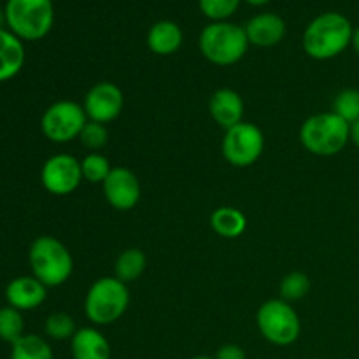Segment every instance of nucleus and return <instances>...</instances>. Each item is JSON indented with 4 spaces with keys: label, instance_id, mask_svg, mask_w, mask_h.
I'll return each instance as SVG.
<instances>
[{
    "label": "nucleus",
    "instance_id": "1",
    "mask_svg": "<svg viewBox=\"0 0 359 359\" xmlns=\"http://www.w3.org/2000/svg\"><path fill=\"white\" fill-rule=\"evenodd\" d=\"M353 25L340 13H323L307 25L302 37L304 51L311 58L325 62L342 55L353 41Z\"/></svg>",
    "mask_w": 359,
    "mask_h": 359
},
{
    "label": "nucleus",
    "instance_id": "2",
    "mask_svg": "<svg viewBox=\"0 0 359 359\" xmlns=\"http://www.w3.org/2000/svg\"><path fill=\"white\" fill-rule=\"evenodd\" d=\"M203 58L219 67L235 65L245 56L249 49L244 27L231 21H210L198 39Z\"/></svg>",
    "mask_w": 359,
    "mask_h": 359
},
{
    "label": "nucleus",
    "instance_id": "3",
    "mask_svg": "<svg viewBox=\"0 0 359 359\" xmlns=\"http://www.w3.org/2000/svg\"><path fill=\"white\" fill-rule=\"evenodd\" d=\"M32 276L41 280L46 287H56L70 279L74 259L69 249L55 237H37L28 251Z\"/></svg>",
    "mask_w": 359,
    "mask_h": 359
},
{
    "label": "nucleus",
    "instance_id": "4",
    "mask_svg": "<svg viewBox=\"0 0 359 359\" xmlns=\"http://www.w3.org/2000/svg\"><path fill=\"white\" fill-rule=\"evenodd\" d=\"M351 140V125L335 112H321L304 121L300 142L314 156H335Z\"/></svg>",
    "mask_w": 359,
    "mask_h": 359
},
{
    "label": "nucleus",
    "instance_id": "5",
    "mask_svg": "<svg viewBox=\"0 0 359 359\" xmlns=\"http://www.w3.org/2000/svg\"><path fill=\"white\" fill-rule=\"evenodd\" d=\"M128 286L116 277L95 280L84 298V314L93 326H109L128 311Z\"/></svg>",
    "mask_w": 359,
    "mask_h": 359
},
{
    "label": "nucleus",
    "instance_id": "6",
    "mask_svg": "<svg viewBox=\"0 0 359 359\" xmlns=\"http://www.w3.org/2000/svg\"><path fill=\"white\" fill-rule=\"evenodd\" d=\"M6 25L21 41H41L55 23L53 0H7Z\"/></svg>",
    "mask_w": 359,
    "mask_h": 359
},
{
    "label": "nucleus",
    "instance_id": "7",
    "mask_svg": "<svg viewBox=\"0 0 359 359\" xmlns=\"http://www.w3.org/2000/svg\"><path fill=\"white\" fill-rule=\"evenodd\" d=\"M256 325L266 342L279 347H287L297 342L302 332L297 311L280 298H273L259 305L256 312Z\"/></svg>",
    "mask_w": 359,
    "mask_h": 359
},
{
    "label": "nucleus",
    "instance_id": "8",
    "mask_svg": "<svg viewBox=\"0 0 359 359\" xmlns=\"http://www.w3.org/2000/svg\"><path fill=\"white\" fill-rule=\"evenodd\" d=\"M86 123L88 116L83 105L72 100H60L44 111L41 118V130L51 142L67 144L79 139Z\"/></svg>",
    "mask_w": 359,
    "mask_h": 359
},
{
    "label": "nucleus",
    "instance_id": "9",
    "mask_svg": "<svg viewBox=\"0 0 359 359\" xmlns=\"http://www.w3.org/2000/svg\"><path fill=\"white\" fill-rule=\"evenodd\" d=\"M223 156L237 168L251 167L259 160L265 149V135L255 123H238L226 130L223 139Z\"/></svg>",
    "mask_w": 359,
    "mask_h": 359
},
{
    "label": "nucleus",
    "instance_id": "10",
    "mask_svg": "<svg viewBox=\"0 0 359 359\" xmlns=\"http://www.w3.org/2000/svg\"><path fill=\"white\" fill-rule=\"evenodd\" d=\"M81 181H83L81 161L72 154H55L42 165L41 182L46 191L51 195H70L79 188Z\"/></svg>",
    "mask_w": 359,
    "mask_h": 359
},
{
    "label": "nucleus",
    "instance_id": "11",
    "mask_svg": "<svg viewBox=\"0 0 359 359\" xmlns=\"http://www.w3.org/2000/svg\"><path fill=\"white\" fill-rule=\"evenodd\" d=\"M83 107L90 121L107 125L121 114L123 107H125V97L118 84L102 81L90 88L84 97Z\"/></svg>",
    "mask_w": 359,
    "mask_h": 359
},
{
    "label": "nucleus",
    "instance_id": "12",
    "mask_svg": "<svg viewBox=\"0 0 359 359\" xmlns=\"http://www.w3.org/2000/svg\"><path fill=\"white\" fill-rule=\"evenodd\" d=\"M102 188L107 203L116 210H132L140 200L139 177L126 167H112Z\"/></svg>",
    "mask_w": 359,
    "mask_h": 359
},
{
    "label": "nucleus",
    "instance_id": "13",
    "mask_svg": "<svg viewBox=\"0 0 359 359\" xmlns=\"http://www.w3.org/2000/svg\"><path fill=\"white\" fill-rule=\"evenodd\" d=\"M244 30L251 46L273 48L286 35V23L276 13H259L245 23Z\"/></svg>",
    "mask_w": 359,
    "mask_h": 359
},
{
    "label": "nucleus",
    "instance_id": "14",
    "mask_svg": "<svg viewBox=\"0 0 359 359\" xmlns=\"http://www.w3.org/2000/svg\"><path fill=\"white\" fill-rule=\"evenodd\" d=\"M48 298V287L34 276L16 277L6 287V300L20 312L41 307Z\"/></svg>",
    "mask_w": 359,
    "mask_h": 359
},
{
    "label": "nucleus",
    "instance_id": "15",
    "mask_svg": "<svg viewBox=\"0 0 359 359\" xmlns=\"http://www.w3.org/2000/svg\"><path fill=\"white\" fill-rule=\"evenodd\" d=\"M70 354L72 359H111L112 349L97 326H84L70 339Z\"/></svg>",
    "mask_w": 359,
    "mask_h": 359
},
{
    "label": "nucleus",
    "instance_id": "16",
    "mask_svg": "<svg viewBox=\"0 0 359 359\" xmlns=\"http://www.w3.org/2000/svg\"><path fill=\"white\" fill-rule=\"evenodd\" d=\"M209 112L214 121L224 130L233 128L244 118V102L231 88H221L210 97Z\"/></svg>",
    "mask_w": 359,
    "mask_h": 359
},
{
    "label": "nucleus",
    "instance_id": "17",
    "mask_svg": "<svg viewBox=\"0 0 359 359\" xmlns=\"http://www.w3.org/2000/svg\"><path fill=\"white\" fill-rule=\"evenodd\" d=\"M182 39H184V35H182L181 27L175 21L161 20L149 28L146 42L147 48L154 55L168 56L174 55V53H177L181 49Z\"/></svg>",
    "mask_w": 359,
    "mask_h": 359
},
{
    "label": "nucleus",
    "instance_id": "18",
    "mask_svg": "<svg viewBox=\"0 0 359 359\" xmlns=\"http://www.w3.org/2000/svg\"><path fill=\"white\" fill-rule=\"evenodd\" d=\"M25 65V46L13 32L0 28V83L20 74Z\"/></svg>",
    "mask_w": 359,
    "mask_h": 359
},
{
    "label": "nucleus",
    "instance_id": "19",
    "mask_svg": "<svg viewBox=\"0 0 359 359\" xmlns=\"http://www.w3.org/2000/svg\"><path fill=\"white\" fill-rule=\"evenodd\" d=\"M210 226L219 237L237 238L248 228V219L244 214L235 207H217L210 214Z\"/></svg>",
    "mask_w": 359,
    "mask_h": 359
},
{
    "label": "nucleus",
    "instance_id": "20",
    "mask_svg": "<svg viewBox=\"0 0 359 359\" xmlns=\"http://www.w3.org/2000/svg\"><path fill=\"white\" fill-rule=\"evenodd\" d=\"M146 265H147L146 255H144L140 249L137 248L125 249V251L118 256V259H116L114 263V277L121 280V283L130 284L142 276L144 270H146Z\"/></svg>",
    "mask_w": 359,
    "mask_h": 359
},
{
    "label": "nucleus",
    "instance_id": "21",
    "mask_svg": "<svg viewBox=\"0 0 359 359\" xmlns=\"http://www.w3.org/2000/svg\"><path fill=\"white\" fill-rule=\"evenodd\" d=\"M11 359H55L51 346L39 335H23L13 344Z\"/></svg>",
    "mask_w": 359,
    "mask_h": 359
},
{
    "label": "nucleus",
    "instance_id": "22",
    "mask_svg": "<svg viewBox=\"0 0 359 359\" xmlns=\"http://www.w3.org/2000/svg\"><path fill=\"white\" fill-rule=\"evenodd\" d=\"M23 335H25L23 314H21L18 309L11 307V305L0 309V340H4V342L13 346V344L18 342Z\"/></svg>",
    "mask_w": 359,
    "mask_h": 359
},
{
    "label": "nucleus",
    "instance_id": "23",
    "mask_svg": "<svg viewBox=\"0 0 359 359\" xmlns=\"http://www.w3.org/2000/svg\"><path fill=\"white\" fill-rule=\"evenodd\" d=\"M76 332V321L72 316L65 314V312H55V314L48 316L44 323V333L56 342L70 340Z\"/></svg>",
    "mask_w": 359,
    "mask_h": 359
},
{
    "label": "nucleus",
    "instance_id": "24",
    "mask_svg": "<svg viewBox=\"0 0 359 359\" xmlns=\"http://www.w3.org/2000/svg\"><path fill=\"white\" fill-rule=\"evenodd\" d=\"M112 167L105 156L100 153H90L81 161V172H83L84 181L91 184H104L105 179L111 174Z\"/></svg>",
    "mask_w": 359,
    "mask_h": 359
},
{
    "label": "nucleus",
    "instance_id": "25",
    "mask_svg": "<svg viewBox=\"0 0 359 359\" xmlns=\"http://www.w3.org/2000/svg\"><path fill=\"white\" fill-rule=\"evenodd\" d=\"M309 290H311V280H309V277L304 272H291L280 280V300L287 302V304L298 302L307 297Z\"/></svg>",
    "mask_w": 359,
    "mask_h": 359
},
{
    "label": "nucleus",
    "instance_id": "26",
    "mask_svg": "<svg viewBox=\"0 0 359 359\" xmlns=\"http://www.w3.org/2000/svg\"><path fill=\"white\" fill-rule=\"evenodd\" d=\"M332 112H335L339 118H342L349 125L359 121V90L347 88V90L340 91L333 100Z\"/></svg>",
    "mask_w": 359,
    "mask_h": 359
},
{
    "label": "nucleus",
    "instance_id": "27",
    "mask_svg": "<svg viewBox=\"0 0 359 359\" xmlns=\"http://www.w3.org/2000/svg\"><path fill=\"white\" fill-rule=\"evenodd\" d=\"M242 0H198V7L210 21H228L241 7Z\"/></svg>",
    "mask_w": 359,
    "mask_h": 359
},
{
    "label": "nucleus",
    "instance_id": "28",
    "mask_svg": "<svg viewBox=\"0 0 359 359\" xmlns=\"http://www.w3.org/2000/svg\"><path fill=\"white\" fill-rule=\"evenodd\" d=\"M107 140H109L107 126H105L104 123L90 121V119H88V123L84 125L83 132H81L79 135V142L83 144L86 149L97 153V151H100L102 147L107 144Z\"/></svg>",
    "mask_w": 359,
    "mask_h": 359
},
{
    "label": "nucleus",
    "instance_id": "29",
    "mask_svg": "<svg viewBox=\"0 0 359 359\" xmlns=\"http://www.w3.org/2000/svg\"><path fill=\"white\" fill-rule=\"evenodd\" d=\"M214 359H248V356H245V351L241 346H237V344H226V346H221L217 349Z\"/></svg>",
    "mask_w": 359,
    "mask_h": 359
},
{
    "label": "nucleus",
    "instance_id": "30",
    "mask_svg": "<svg viewBox=\"0 0 359 359\" xmlns=\"http://www.w3.org/2000/svg\"><path fill=\"white\" fill-rule=\"evenodd\" d=\"M351 142L359 149V121L351 125Z\"/></svg>",
    "mask_w": 359,
    "mask_h": 359
},
{
    "label": "nucleus",
    "instance_id": "31",
    "mask_svg": "<svg viewBox=\"0 0 359 359\" xmlns=\"http://www.w3.org/2000/svg\"><path fill=\"white\" fill-rule=\"evenodd\" d=\"M351 46H353V49H354V51H356V55L359 56V27L354 28L353 41H351Z\"/></svg>",
    "mask_w": 359,
    "mask_h": 359
},
{
    "label": "nucleus",
    "instance_id": "32",
    "mask_svg": "<svg viewBox=\"0 0 359 359\" xmlns=\"http://www.w3.org/2000/svg\"><path fill=\"white\" fill-rule=\"evenodd\" d=\"M245 2H248V4H251V6H256V7H259V6H265V4H269L270 0H245Z\"/></svg>",
    "mask_w": 359,
    "mask_h": 359
},
{
    "label": "nucleus",
    "instance_id": "33",
    "mask_svg": "<svg viewBox=\"0 0 359 359\" xmlns=\"http://www.w3.org/2000/svg\"><path fill=\"white\" fill-rule=\"evenodd\" d=\"M4 23H6V18H4V14L0 13V28H2Z\"/></svg>",
    "mask_w": 359,
    "mask_h": 359
},
{
    "label": "nucleus",
    "instance_id": "34",
    "mask_svg": "<svg viewBox=\"0 0 359 359\" xmlns=\"http://www.w3.org/2000/svg\"><path fill=\"white\" fill-rule=\"evenodd\" d=\"M189 359H214V358H210V356H193Z\"/></svg>",
    "mask_w": 359,
    "mask_h": 359
}]
</instances>
